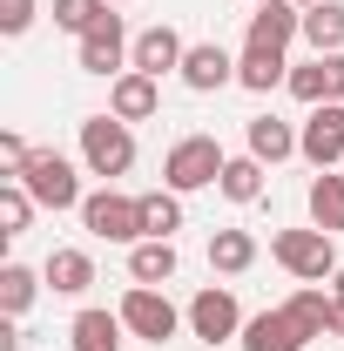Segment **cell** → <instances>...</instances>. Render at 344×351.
Wrapping results in <instances>:
<instances>
[{"instance_id": "20", "label": "cell", "mask_w": 344, "mask_h": 351, "mask_svg": "<svg viewBox=\"0 0 344 351\" xmlns=\"http://www.w3.org/2000/svg\"><path fill=\"white\" fill-rule=\"evenodd\" d=\"M236 88L277 95V88H291V61H284V54H263V47H243V54H236Z\"/></svg>"}, {"instance_id": "6", "label": "cell", "mask_w": 344, "mask_h": 351, "mask_svg": "<svg viewBox=\"0 0 344 351\" xmlns=\"http://www.w3.org/2000/svg\"><path fill=\"white\" fill-rule=\"evenodd\" d=\"M82 230L101 243H142V196H122L115 182H101L82 203Z\"/></svg>"}, {"instance_id": "4", "label": "cell", "mask_w": 344, "mask_h": 351, "mask_svg": "<svg viewBox=\"0 0 344 351\" xmlns=\"http://www.w3.org/2000/svg\"><path fill=\"white\" fill-rule=\"evenodd\" d=\"M14 176L27 182V196H34L41 210H82V203H88V196H82V169H75L61 149H34Z\"/></svg>"}, {"instance_id": "16", "label": "cell", "mask_w": 344, "mask_h": 351, "mask_svg": "<svg viewBox=\"0 0 344 351\" xmlns=\"http://www.w3.org/2000/svg\"><path fill=\"white\" fill-rule=\"evenodd\" d=\"M68 345L75 351H122L129 345V324H122V311H75V324H68Z\"/></svg>"}, {"instance_id": "13", "label": "cell", "mask_w": 344, "mask_h": 351, "mask_svg": "<svg viewBox=\"0 0 344 351\" xmlns=\"http://www.w3.org/2000/svg\"><path fill=\"white\" fill-rule=\"evenodd\" d=\"M156 108H162V82H156V75L129 68V75L108 82V115H122V122H156Z\"/></svg>"}, {"instance_id": "37", "label": "cell", "mask_w": 344, "mask_h": 351, "mask_svg": "<svg viewBox=\"0 0 344 351\" xmlns=\"http://www.w3.org/2000/svg\"><path fill=\"white\" fill-rule=\"evenodd\" d=\"M250 7H263V0H250Z\"/></svg>"}, {"instance_id": "31", "label": "cell", "mask_w": 344, "mask_h": 351, "mask_svg": "<svg viewBox=\"0 0 344 351\" xmlns=\"http://www.w3.org/2000/svg\"><path fill=\"white\" fill-rule=\"evenodd\" d=\"M27 156H34V149H27V135H14V129H0V162H7V176L21 169V162H27Z\"/></svg>"}, {"instance_id": "22", "label": "cell", "mask_w": 344, "mask_h": 351, "mask_svg": "<svg viewBox=\"0 0 344 351\" xmlns=\"http://www.w3.org/2000/svg\"><path fill=\"white\" fill-rule=\"evenodd\" d=\"M304 210H310L317 230L338 237V230H344V176L338 169H317V176H310V189H304Z\"/></svg>"}, {"instance_id": "25", "label": "cell", "mask_w": 344, "mask_h": 351, "mask_svg": "<svg viewBox=\"0 0 344 351\" xmlns=\"http://www.w3.org/2000/svg\"><path fill=\"white\" fill-rule=\"evenodd\" d=\"M304 41H310V54H344V0L304 7Z\"/></svg>"}, {"instance_id": "1", "label": "cell", "mask_w": 344, "mask_h": 351, "mask_svg": "<svg viewBox=\"0 0 344 351\" xmlns=\"http://www.w3.org/2000/svg\"><path fill=\"white\" fill-rule=\"evenodd\" d=\"M223 142L216 135H175L169 156H162V189H175V196H196V189H216L223 182Z\"/></svg>"}, {"instance_id": "2", "label": "cell", "mask_w": 344, "mask_h": 351, "mask_svg": "<svg viewBox=\"0 0 344 351\" xmlns=\"http://www.w3.org/2000/svg\"><path fill=\"white\" fill-rule=\"evenodd\" d=\"M270 257H277V270H291L297 284H331V277H338V243H331V230H317V223L277 230V237H270Z\"/></svg>"}, {"instance_id": "18", "label": "cell", "mask_w": 344, "mask_h": 351, "mask_svg": "<svg viewBox=\"0 0 344 351\" xmlns=\"http://www.w3.org/2000/svg\"><path fill=\"white\" fill-rule=\"evenodd\" d=\"M175 270H182V257H175L169 237H142V243H129V277L135 284H175Z\"/></svg>"}, {"instance_id": "11", "label": "cell", "mask_w": 344, "mask_h": 351, "mask_svg": "<svg viewBox=\"0 0 344 351\" xmlns=\"http://www.w3.org/2000/svg\"><path fill=\"white\" fill-rule=\"evenodd\" d=\"M291 95L304 108H324V101H344V54H310L291 68Z\"/></svg>"}, {"instance_id": "7", "label": "cell", "mask_w": 344, "mask_h": 351, "mask_svg": "<svg viewBox=\"0 0 344 351\" xmlns=\"http://www.w3.org/2000/svg\"><path fill=\"white\" fill-rule=\"evenodd\" d=\"M129 54H135V41H129V27H122V14H115V7H108V14L88 27L82 41H75V61H82V75H101V82L129 75Z\"/></svg>"}, {"instance_id": "14", "label": "cell", "mask_w": 344, "mask_h": 351, "mask_svg": "<svg viewBox=\"0 0 344 351\" xmlns=\"http://www.w3.org/2000/svg\"><path fill=\"white\" fill-rule=\"evenodd\" d=\"M182 54H189V41H182L175 27L156 21V27H142V34H135L129 68H142V75H156V82H162V75H182Z\"/></svg>"}, {"instance_id": "15", "label": "cell", "mask_w": 344, "mask_h": 351, "mask_svg": "<svg viewBox=\"0 0 344 351\" xmlns=\"http://www.w3.org/2000/svg\"><path fill=\"white\" fill-rule=\"evenodd\" d=\"M310 338H304V324L291 317V311H257L250 324H243V351H304Z\"/></svg>"}, {"instance_id": "33", "label": "cell", "mask_w": 344, "mask_h": 351, "mask_svg": "<svg viewBox=\"0 0 344 351\" xmlns=\"http://www.w3.org/2000/svg\"><path fill=\"white\" fill-rule=\"evenodd\" d=\"M331 338H344V304H338V311H331Z\"/></svg>"}, {"instance_id": "3", "label": "cell", "mask_w": 344, "mask_h": 351, "mask_svg": "<svg viewBox=\"0 0 344 351\" xmlns=\"http://www.w3.org/2000/svg\"><path fill=\"white\" fill-rule=\"evenodd\" d=\"M82 169L88 176H101V182H115V176H129L135 169V129L122 122V115H88L82 122Z\"/></svg>"}, {"instance_id": "36", "label": "cell", "mask_w": 344, "mask_h": 351, "mask_svg": "<svg viewBox=\"0 0 344 351\" xmlns=\"http://www.w3.org/2000/svg\"><path fill=\"white\" fill-rule=\"evenodd\" d=\"M297 7H317V0H297Z\"/></svg>"}, {"instance_id": "35", "label": "cell", "mask_w": 344, "mask_h": 351, "mask_svg": "<svg viewBox=\"0 0 344 351\" xmlns=\"http://www.w3.org/2000/svg\"><path fill=\"white\" fill-rule=\"evenodd\" d=\"M108 7H129V0H108Z\"/></svg>"}, {"instance_id": "19", "label": "cell", "mask_w": 344, "mask_h": 351, "mask_svg": "<svg viewBox=\"0 0 344 351\" xmlns=\"http://www.w3.org/2000/svg\"><path fill=\"white\" fill-rule=\"evenodd\" d=\"M284 311L304 324V338H331V311H338V298H331V284H297V291L284 298Z\"/></svg>"}, {"instance_id": "26", "label": "cell", "mask_w": 344, "mask_h": 351, "mask_svg": "<svg viewBox=\"0 0 344 351\" xmlns=\"http://www.w3.org/2000/svg\"><path fill=\"white\" fill-rule=\"evenodd\" d=\"M41 270H27V263H0V311L7 317H27V304L41 298Z\"/></svg>"}, {"instance_id": "24", "label": "cell", "mask_w": 344, "mask_h": 351, "mask_svg": "<svg viewBox=\"0 0 344 351\" xmlns=\"http://www.w3.org/2000/svg\"><path fill=\"white\" fill-rule=\"evenodd\" d=\"M257 263V237L250 230H210V270L216 277H243Z\"/></svg>"}, {"instance_id": "32", "label": "cell", "mask_w": 344, "mask_h": 351, "mask_svg": "<svg viewBox=\"0 0 344 351\" xmlns=\"http://www.w3.org/2000/svg\"><path fill=\"white\" fill-rule=\"evenodd\" d=\"M21 345H27V338H21V317L0 311V351H21Z\"/></svg>"}, {"instance_id": "23", "label": "cell", "mask_w": 344, "mask_h": 351, "mask_svg": "<svg viewBox=\"0 0 344 351\" xmlns=\"http://www.w3.org/2000/svg\"><path fill=\"white\" fill-rule=\"evenodd\" d=\"M263 162L257 156H230V162H223V182H216V189H223V203H236V210H250V203H263Z\"/></svg>"}, {"instance_id": "10", "label": "cell", "mask_w": 344, "mask_h": 351, "mask_svg": "<svg viewBox=\"0 0 344 351\" xmlns=\"http://www.w3.org/2000/svg\"><path fill=\"white\" fill-rule=\"evenodd\" d=\"M291 41H304V7H297V0H263V7H250V34H243V47L284 54Z\"/></svg>"}, {"instance_id": "12", "label": "cell", "mask_w": 344, "mask_h": 351, "mask_svg": "<svg viewBox=\"0 0 344 351\" xmlns=\"http://www.w3.org/2000/svg\"><path fill=\"white\" fill-rule=\"evenodd\" d=\"M236 82V54L223 41H189L182 54V88H196V95H216V88Z\"/></svg>"}, {"instance_id": "8", "label": "cell", "mask_w": 344, "mask_h": 351, "mask_svg": "<svg viewBox=\"0 0 344 351\" xmlns=\"http://www.w3.org/2000/svg\"><path fill=\"white\" fill-rule=\"evenodd\" d=\"M243 304H236V291L230 284H203L196 298H189V338L196 345H230V338H243Z\"/></svg>"}, {"instance_id": "34", "label": "cell", "mask_w": 344, "mask_h": 351, "mask_svg": "<svg viewBox=\"0 0 344 351\" xmlns=\"http://www.w3.org/2000/svg\"><path fill=\"white\" fill-rule=\"evenodd\" d=\"M331 298H338V304H344V263H338V277H331Z\"/></svg>"}, {"instance_id": "30", "label": "cell", "mask_w": 344, "mask_h": 351, "mask_svg": "<svg viewBox=\"0 0 344 351\" xmlns=\"http://www.w3.org/2000/svg\"><path fill=\"white\" fill-rule=\"evenodd\" d=\"M34 14H41L34 0H0V34H27V27H34Z\"/></svg>"}, {"instance_id": "5", "label": "cell", "mask_w": 344, "mask_h": 351, "mask_svg": "<svg viewBox=\"0 0 344 351\" xmlns=\"http://www.w3.org/2000/svg\"><path fill=\"white\" fill-rule=\"evenodd\" d=\"M115 311H122L129 338H142V345H169L175 331L189 324V311H175V304H169V291H156V284H129Z\"/></svg>"}, {"instance_id": "21", "label": "cell", "mask_w": 344, "mask_h": 351, "mask_svg": "<svg viewBox=\"0 0 344 351\" xmlns=\"http://www.w3.org/2000/svg\"><path fill=\"white\" fill-rule=\"evenodd\" d=\"M41 277H47L54 298H82L88 284H95V257H88V250H47Z\"/></svg>"}, {"instance_id": "28", "label": "cell", "mask_w": 344, "mask_h": 351, "mask_svg": "<svg viewBox=\"0 0 344 351\" xmlns=\"http://www.w3.org/2000/svg\"><path fill=\"white\" fill-rule=\"evenodd\" d=\"M34 210H41V203L27 196V182H21V176H7V182H0V237H27Z\"/></svg>"}, {"instance_id": "27", "label": "cell", "mask_w": 344, "mask_h": 351, "mask_svg": "<svg viewBox=\"0 0 344 351\" xmlns=\"http://www.w3.org/2000/svg\"><path fill=\"white\" fill-rule=\"evenodd\" d=\"M175 230H182V196L175 189H149L142 196V237H169L175 243Z\"/></svg>"}, {"instance_id": "29", "label": "cell", "mask_w": 344, "mask_h": 351, "mask_svg": "<svg viewBox=\"0 0 344 351\" xmlns=\"http://www.w3.org/2000/svg\"><path fill=\"white\" fill-rule=\"evenodd\" d=\"M101 14H108V0H54V27H61V34H75V41H82Z\"/></svg>"}, {"instance_id": "17", "label": "cell", "mask_w": 344, "mask_h": 351, "mask_svg": "<svg viewBox=\"0 0 344 351\" xmlns=\"http://www.w3.org/2000/svg\"><path fill=\"white\" fill-rule=\"evenodd\" d=\"M243 142H250V156H257L263 169H277V162L297 156V129H291L284 115H250V122H243Z\"/></svg>"}, {"instance_id": "9", "label": "cell", "mask_w": 344, "mask_h": 351, "mask_svg": "<svg viewBox=\"0 0 344 351\" xmlns=\"http://www.w3.org/2000/svg\"><path fill=\"white\" fill-rule=\"evenodd\" d=\"M297 156L310 169H338L344 162V101H324L297 122Z\"/></svg>"}]
</instances>
